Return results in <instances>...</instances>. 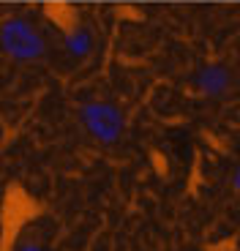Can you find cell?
Returning a JSON list of instances; mask_svg holds the SVG:
<instances>
[{
  "label": "cell",
  "mask_w": 240,
  "mask_h": 251,
  "mask_svg": "<svg viewBox=\"0 0 240 251\" xmlns=\"http://www.w3.org/2000/svg\"><path fill=\"white\" fill-rule=\"evenodd\" d=\"M202 85H205V90H210V93H216V90H221V88H224V71L210 69L208 74L202 76Z\"/></svg>",
  "instance_id": "cell-3"
},
{
  "label": "cell",
  "mask_w": 240,
  "mask_h": 251,
  "mask_svg": "<svg viewBox=\"0 0 240 251\" xmlns=\"http://www.w3.org/2000/svg\"><path fill=\"white\" fill-rule=\"evenodd\" d=\"M88 126L93 128L96 137L101 139H115L120 131V118L112 107L107 104H96V107H88Z\"/></svg>",
  "instance_id": "cell-2"
},
{
  "label": "cell",
  "mask_w": 240,
  "mask_h": 251,
  "mask_svg": "<svg viewBox=\"0 0 240 251\" xmlns=\"http://www.w3.org/2000/svg\"><path fill=\"white\" fill-rule=\"evenodd\" d=\"M3 44L17 57H36L41 52V38L25 25V22H8L3 27Z\"/></svg>",
  "instance_id": "cell-1"
}]
</instances>
